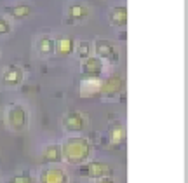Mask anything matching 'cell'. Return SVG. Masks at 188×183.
Returning <instances> with one entry per match:
<instances>
[{
    "label": "cell",
    "instance_id": "6da1fadb",
    "mask_svg": "<svg viewBox=\"0 0 188 183\" xmlns=\"http://www.w3.org/2000/svg\"><path fill=\"white\" fill-rule=\"evenodd\" d=\"M63 174L59 171H51V173H45L44 176V183H63Z\"/></svg>",
    "mask_w": 188,
    "mask_h": 183
},
{
    "label": "cell",
    "instance_id": "7a4b0ae2",
    "mask_svg": "<svg viewBox=\"0 0 188 183\" xmlns=\"http://www.w3.org/2000/svg\"><path fill=\"white\" fill-rule=\"evenodd\" d=\"M14 183H30V182H28V178H16Z\"/></svg>",
    "mask_w": 188,
    "mask_h": 183
},
{
    "label": "cell",
    "instance_id": "3957f363",
    "mask_svg": "<svg viewBox=\"0 0 188 183\" xmlns=\"http://www.w3.org/2000/svg\"><path fill=\"white\" fill-rule=\"evenodd\" d=\"M101 183H112V182H110V180H108V182H106V180H103V182H101Z\"/></svg>",
    "mask_w": 188,
    "mask_h": 183
}]
</instances>
